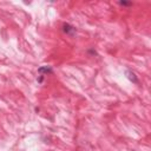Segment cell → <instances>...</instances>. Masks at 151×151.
<instances>
[{
    "mask_svg": "<svg viewBox=\"0 0 151 151\" xmlns=\"http://www.w3.org/2000/svg\"><path fill=\"white\" fill-rule=\"evenodd\" d=\"M52 72H53V70H52L51 66H41V67L38 70V73H39V76H40V78L38 79V81L41 83V81H42V77L46 76V74H50V73H52Z\"/></svg>",
    "mask_w": 151,
    "mask_h": 151,
    "instance_id": "6da1fadb",
    "label": "cell"
},
{
    "mask_svg": "<svg viewBox=\"0 0 151 151\" xmlns=\"http://www.w3.org/2000/svg\"><path fill=\"white\" fill-rule=\"evenodd\" d=\"M63 32H64L65 34L70 35V37H73V35L77 33V29H76V27H73L72 25L65 24V25H63Z\"/></svg>",
    "mask_w": 151,
    "mask_h": 151,
    "instance_id": "7a4b0ae2",
    "label": "cell"
},
{
    "mask_svg": "<svg viewBox=\"0 0 151 151\" xmlns=\"http://www.w3.org/2000/svg\"><path fill=\"white\" fill-rule=\"evenodd\" d=\"M125 74H126V77L129 78V80H131V81L134 83V84H138V78L136 77L134 72H132V71H130V70H126Z\"/></svg>",
    "mask_w": 151,
    "mask_h": 151,
    "instance_id": "3957f363",
    "label": "cell"
},
{
    "mask_svg": "<svg viewBox=\"0 0 151 151\" xmlns=\"http://www.w3.org/2000/svg\"><path fill=\"white\" fill-rule=\"evenodd\" d=\"M119 5H122V6H131V5H132V2H126V1H119Z\"/></svg>",
    "mask_w": 151,
    "mask_h": 151,
    "instance_id": "277c9868",
    "label": "cell"
}]
</instances>
